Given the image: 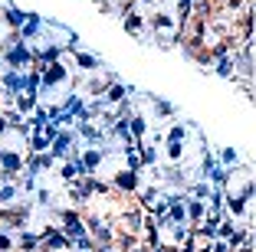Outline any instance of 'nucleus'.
<instances>
[{"instance_id": "1", "label": "nucleus", "mask_w": 256, "mask_h": 252, "mask_svg": "<svg viewBox=\"0 0 256 252\" xmlns=\"http://www.w3.org/2000/svg\"><path fill=\"white\" fill-rule=\"evenodd\" d=\"M86 233L98 252H151L154 249V226L148 210L138 197L115 184L96 187L82 197L79 207Z\"/></svg>"}, {"instance_id": "2", "label": "nucleus", "mask_w": 256, "mask_h": 252, "mask_svg": "<svg viewBox=\"0 0 256 252\" xmlns=\"http://www.w3.org/2000/svg\"><path fill=\"white\" fill-rule=\"evenodd\" d=\"M250 33L253 0H188L178 39L194 62L210 66L226 52L250 46Z\"/></svg>"}, {"instance_id": "3", "label": "nucleus", "mask_w": 256, "mask_h": 252, "mask_svg": "<svg viewBox=\"0 0 256 252\" xmlns=\"http://www.w3.org/2000/svg\"><path fill=\"white\" fill-rule=\"evenodd\" d=\"M188 0H132L128 13H135L138 23H132V33H151L154 39H178Z\"/></svg>"}, {"instance_id": "4", "label": "nucleus", "mask_w": 256, "mask_h": 252, "mask_svg": "<svg viewBox=\"0 0 256 252\" xmlns=\"http://www.w3.org/2000/svg\"><path fill=\"white\" fill-rule=\"evenodd\" d=\"M224 203L236 223H243L246 230L253 226V177H250V167H236L230 174V180L224 187Z\"/></svg>"}, {"instance_id": "5", "label": "nucleus", "mask_w": 256, "mask_h": 252, "mask_svg": "<svg viewBox=\"0 0 256 252\" xmlns=\"http://www.w3.org/2000/svg\"><path fill=\"white\" fill-rule=\"evenodd\" d=\"M23 161H26V144H23V131L10 128L4 138H0V177L14 180L23 171Z\"/></svg>"}]
</instances>
